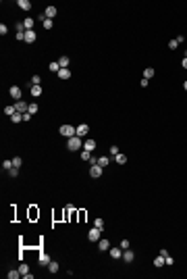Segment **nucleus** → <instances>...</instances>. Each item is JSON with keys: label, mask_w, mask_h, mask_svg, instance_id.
<instances>
[{"label": "nucleus", "mask_w": 187, "mask_h": 279, "mask_svg": "<svg viewBox=\"0 0 187 279\" xmlns=\"http://www.w3.org/2000/svg\"><path fill=\"white\" fill-rule=\"evenodd\" d=\"M81 146H83V138H79V136H73V138H69V142H67V148H69L71 152L79 150Z\"/></svg>", "instance_id": "nucleus-1"}, {"label": "nucleus", "mask_w": 187, "mask_h": 279, "mask_svg": "<svg viewBox=\"0 0 187 279\" xmlns=\"http://www.w3.org/2000/svg\"><path fill=\"white\" fill-rule=\"evenodd\" d=\"M60 136H65V138H73V136H77V127H73V125H60Z\"/></svg>", "instance_id": "nucleus-2"}, {"label": "nucleus", "mask_w": 187, "mask_h": 279, "mask_svg": "<svg viewBox=\"0 0 187 279\" xmlns=\"http://www.w3.org/2000/svg\"><path fill=\"white\" fill-rule=\"evenodd\" d=\"M88 237H90V242H100V237H102V229L92 227V229L88 231Z\"/></svg>", "instance_id": "nucleus-3"}, {"label": "nucleus", "mask_w": 187, "mask_h": 279, "mask_svg": "<svg viewBox=\"0 0 187 279\" xmlns=\"http://www.w3.org/2000/svg\"><path fill=\"white\" fill-rule=\"evenodd\" d=\"M8 94H10V96H13L17 102H19V100H23V94H21V88H19V86H10Z\"/></svg>", "instance_id": "nucleus-4"}, {"label": "nucleus", "mask_w": 187, "mask_h": 279, "mask_svg": "<svg viewBox=\"0 0 187 279\" xmlns=\"http://www.w3.org/2000/svg\"><path fill=\"white\" fill-rule=\"evenodd\" d=\"M102 173H104V169H102L100 165H92V169H90V175H92L94 179H98Z\"/></svg>", "instance_id": "nucleus-5"}, {"label": "nucleus", "mask_w": 187, "mask_h": 279, "mask_svg": "<svg viewBox=\"0 0 187 279\" xmlns=\"http://www.w3.org/2000/svg\"><path fill=\"white\" fill-rule=\"evenodd\" d=\"M108 252H110V258H114V260L123 258V248H121V246H119V248H110Z\"/></svg>", "instance_id": "nucleus-6"}, {"label": "nucleus", "mask_w": 187, "mask_h": 279, "mask_svg": "<svg viewBox=\"0 0 187 279\" xmlns=\"http://www.w3.org/2000/svg\"><path fill=\"white\" fill-rule=\"evenodd\" d=\"M133 258H135V252H133L131 248L123 250V260H125V263H133Z\"/></svg>", "instance_id": "nucleus-7"}, {"label": "nucleus", "mask_w": 187, "mask_h": 279, "mask_svg": "<svg viewBox=\"0 0 187 279\" xmlns=\"http://www.w3.org/2000/svg\"><path fill=\"white\" fill-rule=\"evenodd\" d=\"M15 108H17V113H29V104L23 102V100H19V102L15 104Z\"/></svg>", "instance_id": "nucleus-8"}, {"label": "nucleus", "mask_w": 187, "mask_h": 279, "mask_svg": "<svg viewBox=\"0 0 187 279\" xmlns=\"http://www.w3.org/2000/svg\"><path fill=\"white\" fill-rule=\"evenodd\" d=\"M36 40H38V36H36V31H33V29L25 31V42H27V44H33Z\"/></svg>", "instance_id": "nucleus-9"}, {"label": "nucleus", "mask_w": 187, "mask_h": 279, "mask_svg": "<svg viewBox=\"0 0 187 279\" xmlns=\"http://www.w3.org/2000/svg\"><path fill=\"white\" fill-rule=\"evenodd\" d=\"M88 131H90V127H88L85 123L77 125V136H79V138H85V136H88Z\"/></svg>", "instance_id": "nucleus-10"}, {"label": "nucleus", "mask_w": 187, "mask_h": 279, "mask_svg": "<svg viewBox=\"0 0 187 279\" xmlns=\"http://www.w3.org/2000/svg\"><path fill=\"white\" fill-rule=\"evenodd\" d=\"M96 146H98V144H96L94 140H85V142H83V150H88V152H94Z\"/></svg>", "instance_id": "nucleus-11"}, {"label": "nucleus", "mask_w": 187, "mask_h": 279, "mask_svg": "<svg viewBox=\"0 0 187 279\" xmlns=\"http://www.w3.org/2000/svg\"><path fill=\"white\" fill-rule=\"evenodd\" d=\"M98 248H100L102 252H106V250H110V242H108V239H102V237H100V242H98Z\"/></svg>", "instance_id": "nucleus-12"}, {"label": "nucleus", "mask_w": 187, "mask_h": 279, "mask_svg": "<svg viewBox=\"0 0 187 279\" xmlns=\"http://www.w3.org/2000/svg\"><path fill=\"white\" fill-rule=\"evenodd\" d=\"M56 13H58V10H56V6H48L46 10H44V15H46L48 19H54V17H56Z\"/></svg>", "instance_id": "nucleus-13"}, {"label": "nucleus", "mask_w": 187, "mask_h": 279, "mask_svg": "<svg viewBox=\"0 0 187 279\" xmlns=\"http://www.w3.org/2000/svg\"><path fill=\"white\" fill-rule=\"evenodd\" d=\"M17 6H19L21 10H29V8H31V2H29V0H19Z\"/></svg>", "instance_id": "nucleus-14"}, {"label": "nucleus", "mask_w": 187, "mask_h": 279, "mask_svg": "<svg viewBox=\"0 0 187 279\" xmlns=\"http://www.w3.org/2000/svg\"><path fill=\"white\" fill-rule=\"evenodd\" d=\"M29 92H31L33 98H38V96H42V86H31V88H29Z\"/></svg>", "instance_id": "nucleus-15"}, {"label": "nucleus", "mask_w": 187, "mask_h": 279, "mask_svg": "<svg viewBox=\"0 0 187 279\" xmlns=\"http://www.w3.org/2000/svg\"><path fill=\"white\" fill-rule=\"evenodd\" d=\"M69 63H71V60H69V56H60V58H58L60 69H69Z\"/></svg>", "instance_id": "nucleus-16"}, {"label": "nucleus", "mask_w": 187, "mask_h": 279, "mask_svg": "<svg viewBox=\"0 0 187 279\" xmlns=\"http://www.w3.org/2000/svg\"><path fill=\"white\" fill-rule=\"evenodd\" d=\"M40 265H42V267H48V265H50V256L44 254V252L40 254Z\"/></svg>", "instance_id": "nucleus-17"}, {"label": "nucleus", "mask_w": 187, "mask_h": 279, "mask_svg": "<svg viewBox=\"0 0 187 279\" xmlns=\"http://www.w3.org/2000/svg\"><path fill=\"white\" fill-rule=\"evenodd\" d=\"M48 69H50L52 73H58V71H60V65H58V60H52V63L48 65Z\"/></svg>", "instance_id": "nucleus-18"}, {"label": "nucleus", "mask_w": 187, "mask_h": 279, "mask_svg": "<svg viewBox=\"0 0 187 279\" xmlns=\"http://www.w3.org/2000/svg\"><path fill=\"white\" fill-rule=\"evenodd\" d=\"M58 77H60V79H69V77H71V69H60V71H58Z\"/></svg>", "instance_id": "nucleus-19"}, {"label": "nucleus", "mask_w": 187, "mask_h": 279, "mask_svg": "<svg viewBox=\"0 0 187 279\" xmlns=\"http://www.w3.org/2000/svg\"><path fill=\"white\" fill-rule=\"evenodd\" d=\"M114 160H117L119 165H125V163H127V156H125L123 152H119V154H114Z\"/></svg>", "instance_id": "nucleus-20"}, {"label": "nucleus", "mask_w": 187, "mask_h": 279, "mask_svg": "<svg viewBox=\"0 0 187 279\" xmlns=\"http://www.w3.org/2000/svg\"><path fill=\"white\" fill-rule=\"evenodd\" d=\"M108 163H110V158H108V156H100V158H98V165H100L102 169H106V167H108Z\"/></svg>", "instance_id": "nucleus-21"}, {"label": "nucleus", "mask_w": 187, "mask_h": 279, "mask_svg": "<svg viewBox=\"0 0 187 279\" xmlns=\"http://www.w3.org/2000/svg\"><path fill=\"white\" fill-rule=\"evenodd\" d=\"M164 265H166V260H164V256H162V254L154 258V267H164Z\"/></svg>", "instance_id": "nucleus-22"}, {"label": "nucleus", "mask_w": 187, "mask_h": 279, "mask_svg": "<svg viewBox=\"0 0 187 279\" xmlns=\"http://www.w3.org/2000/svg\"><path fill=\"white\" fill-rule=\"evenodd\" d=\"M154 73H156V71H154L152 67H148V69H143V77H145V79H152V77H154Z\"/></svg>", "instance_id": "nucleus-23"}, {"label": "nucleus", "mask_w": 187, "mask_h": 279, "mask_svg": "<svg viewBox=\"0 0 187 279\" xmlns=\"http://www.w3.org/2000/svg\"><path fill=\"white\" fill-rule=\"evenodd\" d=\"M48 271H50V273H58V263H56V260H50Z\"/></svg>", "instance_id": "nucleus-24"}, {"label": "nucleus", "mask_w": 187, "mask_h": 279, "mask_svg": "<svg viewBox=\"0 0 187 279\" xmlns=\"http://www.w3.org/2000/svg\"><path fill=\"white\" fill-rule=\"evenodd\" d=\"M23 25H25V29H27V31H29V29H33V19H31V17H27V19L23 21Z\"/></svg>", "instance_id": "nucleus-25"}, {"label": "nucleus", "mask_w": 187, "mask_h": 279, "mask_svg": "<svg viewBox=\"0 0 187 279\" xmlns=\"http://www.w3.org/2000/svg\"><path fill=\"white\" fill-rule=\"evenodd\" d=\"M10 121H13V123H21V121H23V113H15V115L10 117Z\"/></svg>", "instance_id": "nucleus-26"}, {"label": "nucleus", "mask_w": 187, "mask_h": 279, "mask_svg": "<svg viewBox=\"0 0 187 279\" xmlns=\"http://www.w3.org/2000/svg\"><path fill=\"white\" fill-rule=\"evenodd\" d=\"M10 169H13V160H4V163H2V171H6V173H8Z\"/></svg>", "instance_id": "nucleus-27"}, {"label": "nucleus", "mask_w": 187, "mask_h": 279, "mask_svg": "<svg viewBox=\"0 0 187 279\" xmlns=\"http://www.w3.org/2000/svg\"><path fill=\"white\" fill-rule=\"evenodd\" d=\"M21 165H23V160H21V156H15V158H13V167H17V169H21Z\"/></svg>", "instance_id": "nucleus-28"}, {"label": "nucleus", "mask_w": 187, "mask_h": 279, "mask_svg": "<svg viewBox=\"0 0 187 279\" xmlns=\"http://www.w3.org/2000/svg\"><path fill=\"white\" fill-rule=\"evenodd\" d=\"M8 277H10V279H19V277H21V271H15V269H13V271H8Z\"/></svg>", "instance_id": "nucleus-29"}, {"label": "nucleus", "mask_w": 187, "mask_h": 279, "mask_svg": "<svg viewBox=\"0 0 187 279\" xmlns=\"http://www.w3.org/2000/svg\"><path fill=\"white\" fill-rule=\"evenodd\" d=\"M40 84H42V77L40 75H33L31 77V86H40Z\"/></svg>", "instance_id": "nucleus-30"}, {"label": "nucleus", "mask_w": 187, "mask_h": 279, "mask_svg": "<svg viewBox=\"0 0 187 279\" xmlns=\"http://www.w3.org/2000/svg\"><path fill=\"white\" fill-rule=\"evenodd\" d=\"M4 113H6V115H10V117H13V115H15V113H17V108H15V106H4Z\"/></svg>", "instance_id": "nucleus-31"}, {"label": "nucleus", "mask_w": 187, "mask_h": 279, "mask_svg": "<svg viewBox=\"0 0 187 279\" xmlns=\"http://www.w3.org/2000/svg\"><path fill=\"white\" fill-rule=\"evenodd\" d=\"M19 271H21V275H27V273H29V267H27L25 263H21V267H19Z\"/></svg>", "instance_id": "nucleus-32"}, {"label": "nucleus", "mask_w": 187, "mask_h": 279, "mask_svg": "<svg viewBox=\"0 0 187 279\" xmlns=\"http://www.w3.org/2000/svg\"><path fill=\"white\" fill-rule=\"evenodd\" d=\"M36 113H38V104L31 102V104H29V115H36Z\"/></svg>", "instance_id": "nucleus-33"}, {"label": "nucleus", "mask_w": 187, "mask_h": 279, "mask_svg": "<svg viewBox=\"0 0 187 279\" xmlns=\"http://www.w3.org/2000/svg\"><path fill=\"white\" fill-rule=\"evenodd\" d=\"M90 158H92V152L83 150V152H81V160H90Z\"/></svg>", "instance_id": "nucleus-34"}, {"label": "nucleus", "mask_w": 187, "mask_h": 279, "mask_svg": "<svg viewBox=\"0 0 187 279\" xmlns=\"http://www.w3.org/2000/svg\"><path fill=\"white\" fill-rule=\"evenodd\" d=\"M94 227H98V229H104V221H102V219H96V221H94Z\"/></svg>", "instance_id": "nucleus-35"}, {"label": "nucleus", "mask_w": 187, "mask_h": 279, "mask_svg": "<svg viewBox=\"0 0 187 279\" xmlns=\"http://www.w3.org/2000/svg\"><path fill=\"white\" fill-rule=\"evenodd\" d=\"M52 25H54V19H46V21H44V27H46V29H52Z\"/></svg>", "instance_id": "nucleus-36"}, {"label": "nucleus", "mask_w": 187, "mask_h": 279, "mask_svg": "<svg viewBox=\"0 0 187 279\" xmlns=\"http://www.w3.org/2000/svg\"><path fill=\"white\" fill-rule=\"evenodd\" d=\"M121 248H123V250H127V248H131V244H129V239H121Z\"/></svg>", "instance_id": "nucleus-37"}, {"label": "nucleus", "mask_w": 187, "mask_h": 279, "mask_svg": "<svg viewBox=\"0 0 187 279\" xmlns=\"http://www.w3.org/2000/svg\"><path fill=\"white\" fill-rule=\"evenodd\" d=\"M8 175H10V177H17V175H19V169H17V167H13V169L8 171Z\"/></svg>", "instance_id": "nucleus-38"}, {"label": "nucleus", "mask_w": 187, "mask_h": 279, "mask_svg": "<svg viewBox=\"0 0 187 279\" xmlns=\"http://www.w3.org/2000/svg\"><path fill=\"white\" fill-rule=\"evenodd\" d=\"M164 260H166V265H168V267H171V265H175V258H173L171 254H168V256H164Z\"/></svg>", "instance_id": "nucleus-39"}, {"label": "nucleus", "mask_w": 187, "mask_h": 279, "mask_svg": "<svg viewBox=\"0 0 187 279\" xmlns=\"http://www.w3.org/2000/svg\"><path fill=\"white\" fill-rule=\"evenodd\" d=\"M177 46H179V44H177V40H171V42H168V48H171V50H175Z\"/></svg>", "instance_id": "nucleus-40"}, {"label": "nucleus", "mask_w": 187, "mask_h": 279, "mask_svg": "<svg viewBox=\"0 0 187 279\" xmlns=\"http://www.w3.org/2000/svg\"><path fill=\"white\" fill-rule=\"evenodd\" d=\"M6 31H8V27L2 23V25H0V34H2V36H6Z\"/></svg>", "instance_id": "nucleus-41"}, {"label": "nucleus", "mask_w": 187, "mask_h": 279, "mask_svg": "<svg viewBox=\"0 0 187 279\" xmlns=\"http://www.w3.org/2000/svg\"><path fill=\"white\" fill-rule=\"evenodd\" d=\"M140 84H141V88H148V84H150V79H145V77H141V81H140Z\"/></svg>", "instance_id": "nucleus-42"}, {"label": "nucleus", "mask_w": 187, "mask_h": 279, "mask_svg": "<svg viewBox=\"0 0 187 279\" xmlns=\"http://www.w3.org/2000/svg\"><path fill=\"white\" fill-rule=\"evenodd\" d=\"M110 154H112V156L119 154V148H117V146H110Z\"/></svg>", "instance_id": "nucleus-43"}, {"label": "nucleus", "mask_w": 187, "mask_h": 279, "mask_svg": "<svg viewBox=\"0 0 187 279\" xmlns=\"http://www.w3.org/2000/svg\"><path fill=\"white\" fill-rule=\"evenodd\" d=\"M29 119H31V115H29V113H23V121H25V123H27V121H29Z\"/></svg>", "instance_id": "nucleus-44"}, {"label": "nucleus", "mask_w": 187, "mask_h": 279, "mask_svg": "<svg viewBox=\"0 0 187 279\" xmlns=\"http://www.w3.org/2000/svg\"><path fill=\"white\" fill-rule=\"evenodd\" d=\"M181 67H183V69H187V56H183V60H181Z\"/></svg>", "instance_id": "nucleus-45"}, {"label": "nucleus", "mask_w": 187, "mask_h": 279, "mask_svg": "<svg viewBox=\"0 0 187 279\" xmlns=\"http://www.w3.org/2000/svg\"><path fill=\"white\" fill-rule=\"evenodd\" d=\"M183 90H187V81H185V84H183Z\"/></svg>", "instance_id": "nucleus-46"}]
</instances>
